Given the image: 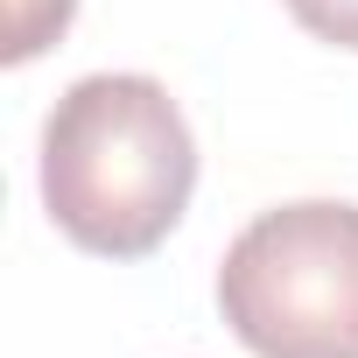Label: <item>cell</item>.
I'll list each match as a JSON object with an SVG mask.
<instances>
[{
	"instance_id": "cell-1",
	"label": "cell",
	"mask_w": 358,
	"mask_h": 358,
	"mask_svg": "<svg viewBox=\"0 0 358 358\" xmlns=\"http://www.w3.org/2000/svg\"><path fill=\"white\" fill-rule=\"evenodd\" d=\"M197 134L162 78L92 71L43 120V211L99 260L155 253L190 211Z\"/></svg>"
},
{
	"instance_id": "cell-2",
	"label": "cell",
	"mask_w": 358,
	"mask_h": 358,
	"mask_svg": "<svg viewBox=\"0 0 358 358\" xmlns=\"http://www.w3.org/2000/svg\"><path fill=\"white\" fill-rule=\"evenodd\" d=\"M218 309L253 358H358V204L260 211L218 260Z\"/></svg>"
},
{
	"instance_id": "cell-3",
	"label": "cell",
	"mask_w": 358,
	"mask_h": 358,
	"mask_svg": "<svg viewBox=\"0 0 358 358\" xmlns=\"http://www.w3.org/2000/svg\"><path fill=\"white\" fill-rule=\"evenodd\" d=\"M78 15V0H8V64H29L36 50H50Z\"/></svg>"
},
{
	"instance_id": "cell-4",
	"label": "cell",
	"mask_w": 358,
	"mask_h": 358,
	"mask_svg": "<svg viewBox=\"0 0 358 358\" xmlns=\"http://www.w3.org/2000/svg\"><path fill=\"white\" fill-rule=\"evenodd\" d=\"M302 36L330 43V50H358V0H281Z\"/></svg>"
}]
</instances>
